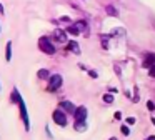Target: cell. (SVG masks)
Instances as JSON below:
<instances>
[{
    "label": "cell",
    "mask_w": 155,
    "mask_h": 140,
    "mask_svg": "<svg viewBox=\"0 0 155 140\" xmlns=\"http://www.w3.org/2000/svg\"><path fill=\"white\" fill-rule=\"evenodd\" d=\"M12 98L17 102V107H18V113H20V118L24 122V127L27 132H30V120H28V113H27V107H25V102L24 98L20 97V92L18 88H14L12 90Z\"/></svg>",
    "instance_id": "cell-1"
},
{
    "label": "cell",
    "mask_w": 155,
    "mask_h": 140,
    "mask_svg": "<svg viewBox=\"0 0 155 140\" xmlns=\"http://www.w3.org/2000/svg\"><path fill=\"white\" fill-rule=\"evenodd\" d=\"M38 48L45 53V55H54L57 50H55V45L52 43V40L48 37H40L38 38Z\"/></svg>",
    "instance_id": "cell-2"
},
{
    "label": "cell",
    "mask_w": 155,
    "mask_h": 140,
    "mask_svg": "<svg viewBox=\"0 0 155 140\" xmlns=\"http://www.w3.org/2000/svg\"><path fill=\"white\" fill-rule=\"evenodd\" d=\"M62 83H64L62 75H60V73H54V75L48 77V87H47V90H48V92H55V90H58L62 87Z\"/></svg>",
    "instance_id": "cell-3"
},
{
    "label": "cell",
    "mask_w": 155,
    "mask_h": 140,
    "mask_svg": "<svg viewBox=\"0 0 155 140\" xmlns=\"http://www.w3.org/2000/svg\"><path fill=\"white\" fill-rule=\"evenodd\" d=\"M52 120H54L57 125H60V127H65V125L68 123L67 113H65L62 108H55L54 112H52Z\"/></svg>",
    "instance_id": "cell-4"
},
{
    "label": "cell",
    "mask_w": 155,
    "mask_h": 140,
    "mask_svg": "<svg viewBox=\"0 0 155 140\" xmlns=\"http://www.w3.org/2000/svg\"><path fill=\"white\" fill-rule=\"evenodd\" d=\"M74 117H75V122L77 123H85V120H87V108L84 105L77 107L74 112Z\"/></svg>",
    "instance_id": "cell-5"
},
{
    "label": "cell",
    "mask_w": 155,
    "mask_h": 140,
    "mask_svg": "<svg viewBox=\"0 0 155 140\" xmlns=\"http://www.w3.org/2000/svg\"><path fill=\"white\" fill-rule=\"evenodd\" d=\"M58 108H62L65 113H72V115H74V112H75L77 107H75L72 102H68V100H64V102H60V107H58Z\"/></svg>",
    "instance_id": "cell-6"
},
{
    "label": "cell",
    "mask_w": 155,
    "mask_h": 140,
    "mask_svg": "<svg viewBox=\"0 0 155 140\" xmlns=\"http://www.w3.org/2000/svg\"><path fill=\"white\" fill-rule=\"evenodd\" d=\"M54 37H55V40H57V42H60V43L67 42V32H65V30L55 28L54 30Z\"/></svg>",
    "instance_id": "cell-7"
},
{
    "label": "cell",
    "mask_w": 155,
    "mask_h": 140,
    "mask_svg": "<svg viewBox=\"0 0 155 140\" xmlns=\"http://www.w3.org/2000/svg\"><path fill=\"white\" fill-rule=\"evenodd\" d=\"M153 63H155V55H153V53H147V55H145L143 63H142V67H143V68H150Z\"/></svg>",
    "instance_id": "cell-8"
},
{
    "label": "cell",
    "mask_w": 155,
    "mask_h": 140,
    "mask_svg": "<svg viewBox=\"0 0 155 140\" xmlns=\"http://www.w3.org/2000/svg\"><path fill=\"white\" fill-rule=\"evenodd\" d=\"M67 50H70V52L75 53V55H78V53H80V47H78V43L75 42V40H70V42L67 43Z\"/></svg>",
    "instance_id": "cell-9"
},
{
    "label": "cell",
    "mask_w": 155,
    "mask_h": 140,
    "mask_svg": "<svg viewBox=\"0 0 155 140\" xmlns=\"http://www.w3.org/2000/svg\"><path fill=\"white\" fill-rule=\"evenodd\" d=\"M12 45H14V43H12L10 40H8V42H7V45H5V60H7V62H10V60H12V55H14V50H12Z\"/></svg>",
    "instance_id": "cell-10"
},
{
    "label": "cell",
    "mask_w": 155,
    "mask_h": 140,
    "mask_svg": "<svg viewBox=\"0 0 155 140\" xmlns=\"http://www.w3.org/2000/svg\"><path fill=\"white\" fill-rule=\"evenodd\" d=\"M48 77H50V72L47 68H40L37 72V78H40V80H48Z\"/></svg>",
    "instance_id": "cell-11"
},
{
    "label": "cell",
    "mask_w": 155,
    "mask_h": 140,
    "mask_svg": "<svg viewBox=\"0 0 155 140\" xmlns=\"http://www.w3.org/2000/svg\"><path fill=\"white\" fill-rule=\"evenodd\" d=\"M65 32L70 33V35H75V37H77L78 33H80V30H78V27H77V25H68L67 28H65Z\"/></svg>",
    "instance_id": "cell-12"
},
{
    "label": "cell",
    "mask_w": 155,
    "mask_h": 140,
    "mask_svg": "<svg viewBox=\"0 0 155 140\" xmlns=\"http://www.w3.org/2000/svg\"><path fill=\"white\" fill-rule=\"evenodd\" d=\"M107 13H108V15H112V17H118L117 8H114L112 5H108V7H107Z\"/></svg>",
    "instance_id": "cell-13"
},
{
    "label": "cell",
    "mask_w": 155,
    "mask_h": 140,
    "mask_svg": "<svg viewBox=\"0 0 155 140\" xmlns=\"http://www.w3.org/2000/svg\"><path fill=\"white\" fill-rule=\"evenodd\" d=\"M75 25L78 27V30H85V28H87V22H85V20H78Z\"/></svg>",
    "instance_id": "cell-14"
},
{
    "label": "cell",
    "mask_w": 155,
    "mask_h": 140,
    "mask_svg": "<svg viewBox=\"0 0 155 140\" xmlns=\"http://www.w3.org/2000/svg\"><path fill=\"white\" fill-rule=\"evenodd\" d=\"M75 130H78V132H84V130L85 128H87V125H85V123H77V122H75Z\"/></svg>",
    "instance_id": "cell-15"
},
{
    "label": "cell",
    "mask_w": 155,
    "mask_h": 140,
    "mask_svg": "<svg viewBox=\"0 0 155 140\" xmlns=\"http://www.w3.org/2000/svg\"><path fill=\"white\" fill-rule=\"evenodd\" d=\"M104 102H105V103H112V102H114V95H110V93H105V95H104Z\"/></svg>",
    "instance_id": "cell-16"
},
{
    "label": "cell",
    "mask_w": 155,
    "mask_h": 140,
    "mask_svg": "<svg viewBox=\"0 0 155 140\" xmlns=\"http://www.w3.org/2000/svg\"><path fill=\"white\" fill-rule=\"evenodd\" d=\"M122 133H124V135H128V133H130V128H128V127L127 125H122Z\"/></svg>",
    "instance_id": "cell-17"
},
{
    "label": "cell",
    "mask_w": 155,
    "mask_h": 140,
    "mask_svg": "<svg viewBox=\"0 0 155 140\" xmlns=\"http://www.w3.org/2000/svg\"><path fill=\"white\" fill-rule=\"evenodd\" d=\"M147 107H148V110H155V103L152 102V100H148V102H147Z\"/></svg>",
    "instance_id": "cell-18"
},
{
    "label": "cell",
    "mask_w": 155,
    "mask_h": 140,
    "mask_svg": "<svg viewBox=\"0 0 155 140\" xmlns=\"http://www.w3.org/2000/svg\"><path fill=\"white\" fill-rule=\"evenodd\" d=\"M148 73H150V77H155V63L150 67V70H148Z\"/></svg>",
    "instance_id": "cell-19"
},
{
    "label": "cell",
    "mask_w": 155,
    "mask_h": 140,
    "mask_svg": "<svg viewBox=\"0 0 155 140\" xmlns=\"http://www.w3.org/2000/svg\"><path fill=\"white\" fill-rule=\"evenodd\" d=\"M88 75H90L92 78H97V72H95V70H88Z\"/></svg>",
    "instance_id": "cell-20"
},
{
    "label": "cell",
    "mask_w": 155,
    "mask_h": 140,
    "mask_svg": "<svg viewBox=\"0 0 155 140\" xmlns=\"http://www.w3.org/2000/svg\"><path fill=\"white\" fill-rule=\"evenodd\" d=\"M60 22H68V23H70L72 20H70V17H65L64 15V17H60Z\"/></svg>",
    "instance_id": "cell-21"
},
{
    "label": "cell",
    "mask_w": 155,
    "mask_h": 140,
    "mask_svg": "<svg viewBox=\"0 0 155 140\" xmlns=\"http://www.w3.org/2000/svg\"><path fill=\"white\" fill-rule=\"evenodd\" d=\"M127 123H128V125H132V123H135V118H134V117H128V118H127Z\"/></svg>",
    "instance_id": "cell-22"
},
{
    "label": "cell",
    "mask_w": 155,
    "mask_h": 140,
    "mask_svg": "<svg viewBox=\"0 0 155 140\" xmlns=\"http://www.w3.org/2000/svg\"><path fill=\"white\" fill-rule=\"evenodd\" d=\"M120 117H122V113H120V112H115V120H118Z\"/></svg>",
    "instance_id": "cell-23"
},
{
    "label": "cell",
    "mask_w": 155,
    "mask_h": 140,
    "mask_svg": "<svg viewBox=\"0 0 155 140\" xmlns=\"http://www.w3.org/2000/svg\"><path fill=\"white\" fill-rule=\"evenodd\" d=\"M4 12H5V8H4V5H2V3H0V13H2V15H4Z\"/></svg>",
    "instance_id": "cell-24"
},
{
    "label": "cell",
    "mask_w": 155,
    "mask_h": 140,
    "mask_svg": "<svg viewBox=\"0 0 155 140\" xmlns=\"http://www.w3.org/2000/svg\"><path fill=\"white\" fill-rule=\"evenodd\" d=\"M148 140H155V135H152V137H148Z\"/></svg>",
    "instance_id": "cell-25"
},
{
    "label": "cell",
    "mask_w": 155,
    "mask_h": 140,
    "mask_svg": "<svg viewBox=\"0 0 155 140\" xmlns=\"http://www.w3.org/2000/svg\"><path fill=\"white\" fill-rule=\"evenodd\" d=\"M152 123H153V125H155V118H152Z\"/></svg>",
    "instance_id": "cell-26"
},
{
    "label": "cell",
    "mask_w": 155,
    "mask_h": 140,
    "mask_svg": "<svg viewBox=\"0 0 155 140\" xmlns=\"http://www.w3.org/2000/svg\"><path fill=\"white\" fill-rule=\"evenodd\" d=\"M0 33H2V27H0Z\"/></svg>",
    "instance_id": "cell-27"
},
{
    "label": "cell",
    "mask_w": 155,
    "mask_h": 140,
    "mask_svg": "<svg viewBox=\"0 0 155 140\" xmlns=\"http://www.w3.org/2000/svg\"><path fill=\"white\" fill-rule=\"evenodd\" d=\"M110 140H115V138H110Z\"/></svg>",
    "instance_id": "cell-28"
}]
</instances>
